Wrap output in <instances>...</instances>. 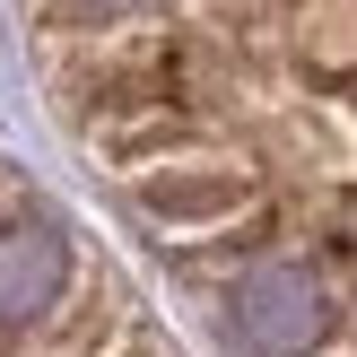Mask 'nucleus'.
Listing matches in <instances>:
<instances>
[{"mask_svg": "<svg viewBox=\"0 0 357 357\" xmlns=\"http://www.w3.org/2000/svg\"><path fill=\"white\" fill-rule=\"evenodd\" d=\"M0 357H192L105 236L0 157Z\"/></svg>", "mask_w": 357, "mask_h": 357, "instance_id": "f03ea898", "label": "nucleus"}, {"mask_svg": "<svg viewBox=\"0 0 357 357\" xmlns=\"http://www.w3.org/2000/svg\"><path fill=\"white\" fill-rule=\"evenodd\" d=\"M52 131L218 357H349V0H17Z\"/></svg>", "mask_w": 357, "mask_h": 357, "instance_id": "f257e3e1", "label": "nucleus"}]
</instances>
